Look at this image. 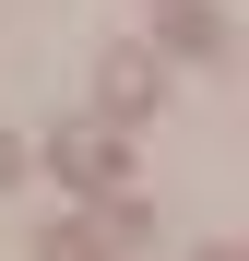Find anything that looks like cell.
<instances>
[{
	"label": "cell",
	"mask_w": 249,
	"mask_h": 261,
	"mask_svg": "<svg viewBox=\"0 0 249 261\" xmlns=\"http://www.w3.org/2000/svg\"><path fill=\"white\" fill-rule=\"evenodd\" d=\"M36 261H107V249L83 238V226H48V238H36Z\"/></svg>",
	"instance_id": "5b68a950"
},
{
	"label": "cell",
	"mask_w": 249,
	"mask_h": 261,
	"mask_svg": "<svg viewBox=\"0 0 249 261\" xmlns=\"http://www.w3.org/2000/svg\"><path fill=\"white\" fill-rule=\"evenodd\" d=\"M48 166H60L71 190H95V202H107L131 154H119V130H107V119H83V130H60V143H48Z\"/></svg>",
	"instance_id": "7a4b0ae2"
},
{
	"label": "cell",
	"mask_w": 249,
	"mask_h": 261,
	"mask_svg": "<svg viewBox=\"0 0 249 261\" xmlns=\"http://www.w3.org/2000/svg\"><path fill=\"white\" fill-rule=\"evenodd\" d=\"M12 166H24V154H12V130H0V178H12Z\"/></svg>",
	"instance_id": "8992f818"
},
{
	"label": "cell",
	"mask_w": 249,
	"mask_h": 261,
	"mask_svg": "<svg viewBox=\"0 0 249 261\" xmlns=\"http://www.w3.org/2000/svg\"><path fill=\"white\" fill-rule=\"evenodd\" d=\"M154 36H166L178 60H214V48H226V12H214V0H166V12H154Z\"/></svg>",
	"instance_id": "3957f363"
},
{
	"label": "cell",
	"mask_w": 249,
	"mask_h": 261,
	"mask_svg": "<svg viewBox=\"0 0 249 261\" xmlns=\"http://www.w3.org/2000/svg\"><path fill=\"white\" fill-rule=\"evenodd\" d=\"M83 238H95V249H131V238H154V214H143L131 190H107V214H95V226H83Z\"/></svg>",
	"instance_id": "277c9868"
},
{
	"label": "cell",
	"mask_w": 249,
	"mask_h": 261,
	"mask_svg": "<svg viewBox=\"0 0 249 261\" xmlns=\"http://www.w3.org/2000/svg\"><path fill=\"white\" fill-rule=\"evenodd\" d=\"M95 107H107V130L154 119V107H166V60H154V48H107V60H95Z\"/></svg>",
	"instance_id": "6da1fadb"
},
{
	"label": "cell",
	"mask_w": 249,
	"mask_h": 261,
	"mask_svg": "<svg viewBox=\"0 0 249 261\" xmlns=\"http://www.w3.org/2000/svg\"><path fill=\"white\" fill-rule=\"evenodd\" d=\"M202 261H237V249H202Z\"/></svg>",
	"instance_id": "52a82bcc"
}]
</instances>
